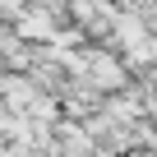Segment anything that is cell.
<instances>
[{"label":"cell","mask_w":157,"mask_h":157,"mask_svg":"<svg viewBox=\"0 0 157 157\" xmlns=\"http://www.w3.org/2000/svg\"><path fill=\"white\" fill-rule=\"evenodd\" d=\"M42 88L33 83L28 74H0V106H10L14 116H33L42 106Z\"/></svg>","instance_id":"cell-1"},{"label":"cell","mask_w":157,"mask_h":157,"mask_svg":"<svg viewBox=\"0 0 157 157\" xmlns=\"http://www.w3.org/2000/svg\"><path fill=\"white\" fill-rule=\"evenodd\" d=\"M106 5H116V10H143L148 0H106Z\"/></svg>","instance_id":"cell-2"},{"label":"cell","mask_w":157,"mask_h":157,"mask_svg":"<svg viewBox=\"0 0 157 157\" xmlns=\"http://www.w3.org/2000/svg\"><path fill=\"white\" fill-rule=\"evenodd\" d=\"M125 157H157L152 148H134V152H125Z\"/></svg>","instance_id":"cell-3"}]
</instances>
